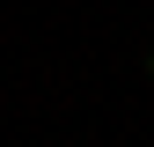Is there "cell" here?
Segmentation results:
<instances>
[{
    "mask_svg": "<svg viewBox=\"0 0 154 147\" xmlns=\"http://www.w3.org/2000/svg\"><path fill=\"white\" fill-rule=\"evenodd\" d=\"M147 66H154V59H147Z\"/></svg>",
    "mask_w": 154,
    "mask_h": 147,
    "instance_id": "obj_1",
    "label": "cell"
}]
</instances>
